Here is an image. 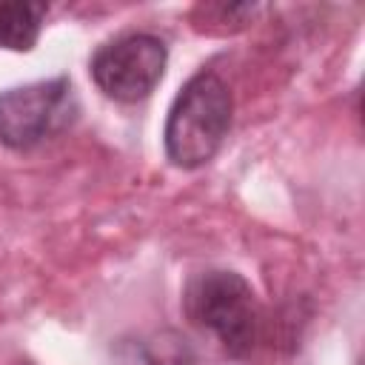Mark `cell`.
<instances>
[{
	"label": "cell",
	"instance_id": "obj_2",
	"mask_svg": "<svg viewBox=\"0 0 365 365\" xmlns=\"http://www.w3.org/2000/svg\"><path fill=\"white\" fill-rule=\"evenodd\" d=\"M182 305L188 319L208 331L228 356L242 359L257 348L262 311L254 288L237 271H202L191 277Z\"/></svg>",
	"mask_w": 365,
	"mask_h": 365
},
{
	"label": "cell",
	"instance_id": "obj_3",
	"mask_svg": "<svg viewBox=\"0 0 365 365\" xmlns=\"http://www.w3.org/2000/svg\"><path fill=\"white\" fill-rule=\"evenodd\" d=\"M77 117V100L66 77L29 83L0 94V143L29 151L60 134Z\"/></svg>",
	"mask_w": 365,
	"mask_h": 365
},
{
	"label": "cell",
	"instance_id": "obj_4",
	"mask_svg": "<svg viewBox=\"0 0 365 365\" xmlns=\"http://www.w3.org/2000/svg\"><path fill=\"white\" fill-rule=\"evenodd\" d=\"M168 48L154 34H125L100 46L91 57V77L100 91L120 103H137L154 91L165 71Z\"/></svg>",
	"mask_w": 365,
	"mask_h": 365
},
{
	"label": "cell",
	"instance_id": "obj_1",
	"mask_svg": "<svg viewBox=\"0 0 365 365\" xmlns=\"http://www.w3.org/2000/svg\"><path fill=\"white\" fill-rule=\"evenodd\" d=\"M231 91L214 71L194 74L171 103L165 120V154L180 168L205 165L231 125Z\"/></svg>",
	"mask_w": 365,
	"mask_h": 365
},
{
	"label": "cell",
	"instance_id": "obj_5",
	"mask_svg": "<svg viewBox=\"0 0 365 365\" xmlns=\"http://www.w3.org/2000/svg\"><path fill=\"white\" fill-rule=\"evenodd\" d=\"M46 14H48L46 3H29V0L0 3V48L29 51L40 37Z\"/></svg>",
	"mask_w": 365,
	"mask_h": 365
}]
</instances>
